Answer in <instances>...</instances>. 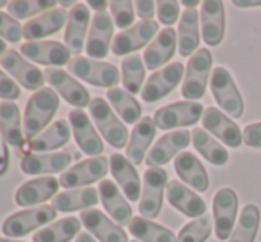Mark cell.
Masks as SVG:
<instances>
[{"instance_id":"cell-8","label":"cell","mask_w":261,"mask_h":242,"mask_svg":"<svg viewBox=\"0 0 261 242\" xmlns=\"http://www.w3.org/2000/svg\"><path fill=\"white\" fill-rule=\"evenodd\" d=\"M55 217H57V210L52 205L50 207L41 205L38 208H27L23 212H16V214L9 215L2 223V233L6 237H23L34 232L39 226L52 223Z\"/></svg>"},{"instance_id":"cell-19","label":"cell","mask_w":261,"mask_h":242,"mask_svg":"<svg viewBox=\"0 0 261 242\" xmlns=\"http://www.w3.org/2000/svg\"><path fill=\"white\" fill-rule=\"evenodd\" d=\"M69 125H71L73 135L75 141L79 144V148L82 150L86 155L91 157H101L103 152V141L96 134V128L91 123L89 116L82 111V109H75L69 112Z\"/></svg>"},{"instance_id":"cell-35","label":"cell","mask_w":261,"mask_h":242,"mask_svg":"<svg viewBox=\"0 0 261 242\" xmlns=\"http://www.w3.org/2000/svg\"><path fill=\"white\" fill-rule=\"evenodd\" d=\"M69 137H71V130H69L68 121L59 119L54 125H50L43 134H39L38 137H34L27 144L29 152H52L61 146L68 144Z\"/></svg>"},{"instance_id":"cell-55","label":"cell","mask_w":261,"mask_h":242,"mask_svg":"<svg viewBox=\"0 0 261 242\" xmlns=\"http://www.w3.org/2000/svg\"><path fill=\"white\" fill-rule=\"evenodd\" d=\"M6 52H7V45H6V41H4V39H0V57H2Z\"/></svg>"},{"instance_id":"cell-7","label":"cell","mask_w":261,"mask_h":242,"mask_svg":"<svg viewBox=\"0 0 261 242\" xmlns=\"http://www.w3.org/2000/svg\"><path fill=\"white\" fill-rule=\"evenodd\" d=\"M203 105L199 102L183 100L158 109L153 116V121L160 130H174V128L192 127L194 123L203 118Z\"/></svg>"},{"instance_id":"cell-1","label":"cell","mask_w":261,"mask_h":242,"mask_svg":"<svg viewBox=\"0 0 261 242\" xmlns=\"http://www.w3.org/2000/svg\"><path fill=\"white\" fill-rule=\"evenodd\" d=\"M59 111V94L50 87L36 91L32 98L29 100L25 109L23 119V134L27 139H34L39 135V132L52 121L55 112Z\"/></svg>"},{"instance_id":"cell-57","label":"cell","mask_w":261,"mask_h":242,"mask_svg":"<svg viewBox=\"0 0 261 242\" xmlns=\"http://www.w3.org/2000/svg\"><path fill=\"white\" fill-rule=\"evenodd\" d=\"M0 242H21V240H14V239H4V237H0Z\"/></svg>"},{"instance_id":"cell-13","label":"cell","mask_w":261,"mask_h":242,"mask_svg":"<svg viewBox=\"0 0 261 242\" xmlns=\"http://www.w3.org/2000/svg\"><path fill=\"white\" fill-rule=\"evenodd\" d=\"M114 20L110 14L103 11V13H96L91 20L89 34H87L86 41V52L89 59L100 61L109 56V50L112 49L114 41Z\"/></svg>"},{"instance_id":"cell-9","label":"cell","mask_w":261,"mask_h":242,"mask_svg":"<svg viewBox=\"0 0 261 242\" xmlns=\"http://www.w3.org/2000/svg\"><path fill=\"white\" fill-rule=\"evenodd\" d=\"M183 77H185V64L181 62H172L165 68H160L146 80L141 93L142 100L146 104H155V102L165 98L179 84H183Z\"/></svg>"},{"instance_id":"cell-23","label":"cell","mask_w":261,"mask_h":242,"mask_svg":"<svg viewBox=\"0 0 261 242\" xmlns=\"http://www.w3.org/2000/svg\"><path fill=\"white\" fill-rule=\"evenodd\" d=\"M201 27H203V39L208 46H219L226 32V14H224V2L220 0H206L201 4Z\"/></svg>"},{"instance_id":"cell-46","label":"cell","mask_w":261,"mask_h":242,"mask_svg":"<svg viewBox=\"0 0 261 242\" xmlns=\"http://www.w3.org/2000/svg\"><path fill=\"white\" fill-rule=\"evenodd\" d=\"M179 2H172V0H160L156 2V14H158V20L160 23L167 25L171 27L172 23H176L179 18Z\"/></svg>"},{"instance_id":"cell-58","label":"cell","mask_w":261,"mask_h":242,"mask_svg":"<svg viewBox=\"0 0 261 242\" xmlns=\"http://www.w3.org/2000/svg\"><path fill=\"white\" fill-rule=\"evenodd\" d=\"M4 6H7V4L4 2V0H0V7H4Z\"/></svg>"},{"instance_id":"cell-32","label":"cell","mask_w":261,"mask_h":242,"mask_svg":"<svg viewBox=\"0 0 261 242\" xmlns=\"http://www.w3.org/2000/svg\"><path fill=\"white\" fill-rule=\"evenodd\" d=\"M156 134V125L153 118L146 116L139 121L137 125L132 130V135L128 139V146H126V159L130 160L132 164H141L146 157V152H148L149 144L153 142V137Z\"/></svg>"},{"instance_id":"cell-26","label":"cell","mask_w":261,"mask_h":242,"mask_svg":"<svg viewBox=\"0 0 261 242\" xmlns=\"http://www.w3.org/2000/svg\"><path fill=\"white\" fill-rule=\"evenodd\" d=\"M110 171H112L114 180L121 187L128 201H139L142 194V185L135 166L121 153H114L110 157Z\"/></svg>"},{"instance_id":"cell-47","label":"cell","mask_w":261,"mask_h":242,"mask_svg":"<svg viewBox=\"0 0 261 242\" xmlns=\"http://www.w3.org/2000/svg\"><path fill=\"white\" fill-rule=\"evenodd\" d=\"M21 94L20 87L16 86L14 80H11L9 75L0 69V98H4V102H13V100H18Z\"/></svg>"},{"instance_id":"cell-59","label":"cell","mask_w":261,"mask_h":242,"mask_svg":"<svg viewBox=\"0 0 261 242\" xmlns=\"http://www.w3.org/2000/svg\"><path fill=\"white\" fill-rule=\"evenodd\" d=\"M132 242H139V240H132Z\"/></svg>"},{"instance_id":"cell-21","label":"cell","mask_w":261,"mask_h":242,"mask_svg":"<svg viewBox=\"0 0 261 242\" xmlns=\"http://www.w3.org/2000/svg\"><path fill=\"white\" fill-rule=\"evenodd\" d=\"M71 153L54 152V153H29L21 159V171L25 175H54L64 173L71 166Z\"/></svg>"},{"instance_id":"cell-24","label":"cell","mask_w":261,"mask_h":242,"mask_svg":"<svg viewBox=\"0 0 261 242\" xmlns=\"http://www.w3.org/2000/svg\"><path fill=\"white\" fill-rule=\"evenodd\" d=\"M80 223L100 242H128V235L117 223H112L101 210L89 208L80 214Z\"/></svg>"},{"instance_id":"cell-17","label":"cell","mask_w":261,"mask_h":242,"mask_svg":"<svg viewBox=\"0 0 261 242\" xmlns=\"http://www.w3.org/2000/svg\"><path fill=\"white\" fill-rule=\"evenodd\" d=\"M192 141V132L189 130H174L165 134L155 142L146 155V164L149 167H162L169 162L174 155H179Z\"/></svg>"},{"instance_id":"cell-16","label":"cell","mask_w":261,"mask_h":242,"mask_svg":"<svg viewBox=\"0 0 261 242\" xmlns=\"http://www.w3.org/2000/svg\"><path fill=\"white\" fill-rule=\"evenodd\" d=\"M45 79L46 82L52 86V89L57 91L68 104L75 105L79 109H84L87 105H91V96L89 91L75 80L68 71L59 68H46L45 69Z\"/></svg>"},{"instance_id":"cell-43","label":"cell","mask_w":261,"mask_h":242,"mask_svg":"<svg viewBox=\"0 0 261 242\" xmlns=\"http://www.w3.org/2000/svg\"><path fill=\"white\" fill-rule=\"evenodd\" d=\"M213 221L210 215L204 214L203 217L194 219L192 223L185 225L178 233V242H206L212 235Z\"/></svg>"},{"instance_id":"cell-45","label":"cell","mask_w":261,"mask_h":242,"mask_svg":"<svg viewBox=\"0 0 261 242\" xmlns=\"http://www.w3.org/2000/svg\"><path fill=\"white\" fill-rule=\"evenodd\" d=\"M0 38L11 43H18L23 38V27L20 21L2 11H0Z\"/></svg>"},{"instance_id":"cell-2","label":"cell","mask_w":261,"mask_h":242,"mask_svg":"<svg viewBox=\"0 0 261 242\" xmlns=\"http://www.w3.org/2000/svg\"><path fill=\"white\" fill-rule=\"evenodd\" d=\"M210 89L215 98L217 105L222 112H226L229 118H242L244 116V98L238 91L231 73L222 66H215L210 77Z\"/></svg>"},{"instance_id":"cell-4","label":"cell","mask_w":261,"mask_h":242,"mask_svg":"<svg viewBox=\"0 0 261 242\" xmlns=\"http://www.w3.org/2000/svg\"><path fill=\"white\" fill-rule=\"evenodd\" d=\"M89 114L93 121L96 123L98 130L105 137V141L114 148H124L128 146V130L126 125L117 118L116 112L110 109V104L105 102L103 98H94L91 100L89 105Z\"/></svg>"},{"instance_id":"cell-30","label":"cell","mask_w":261,"mask_h":242,"mask_svg":"<svg viewBox=\"0 0 261 242\" xmlns=\"http://www.w3.org/2000/svg\"><path fill=\"white\" fill-rule=\"evenodd\" d=\"M201 16L196 9H185L178 25V52L181 57H192L199 50Z\"/></svg>"},{"instance_id":"cell-41","label":"cell","mask_w":261,"mask_h":242,"mask_svg":"<svg viewBox=\"0 0 261 242\" xmlns=\"http://www.w3.org/2000/svg\"><path fill=\"white\" fill-rule=\"evenodd\" d=\"M144 73H146V64L144 59L137 54H132V56L124 57L121 62V82H123L124 89L130 94L142 93V87H144Z\"/></svg>"},{"instance_id":"cell-25","label":"cell","mask_w":261,"mask_h":242,"mask_svg":"<svg viewBox=\"0 0 261 242\" xmlns=\"http://www.w3.org/2000/svg\"><path fill=\"white\" fill-rule=\"evenodd\" d=\"M176 49H178V32H174V29L171 27L162 29L144 52L142 59H144L146 68L151 71L153 69L158 71L160 66L165 68V64L174 57Z\"/></svg>"},{"instance_id":"cell-20","label":"cell","mask_w":261,"mask_h":242,"mask_svg":"<svg viewBox=\"0 0 261 242\" xmlns=\"http://www.w3.org/2000/svg\"><path fill=\"white\" fill-rule=\"evenodd\" d=\"M20 54L25 59L45 66H64L69 64V50L57 41H27L20 46Z\"/></svg>"},{"instance_id":"cell-52","label":"cell","mask_w":261,"mask_h":242,"mask_svg":"<svg viewBox=\"0 0 261 242\" xmlns=\"http://www.w3.org/2000/svg\"><path fill=\"white\" fill-rule=\"evenodd\" d=\"M234 6H238V7H259L261 0L259 2H251V0H234Z\"/></svg>"},{"instance_id":"cell-10","label":"cell","mask_w":261,"mask_h":242,"mask_svg":"<svg viewBox=\"0 0 261 242\" xmlns=\"http://www.w3.org/2000/svg\"><path fill=\"white\" fill-rule=\"evenodd\" d=\"M109 167L110 162L105 157H93V159L82 160V162L71 166L68 171H64L59 178V183L66 190L84 189L86 185L103 180L105 175L109 173Z\"/></svg>"},{"instance_id":"cell-29","label":"cell","mask_w":261,"mask_h":242,"mask_svg":"<svg viewBox=\"0 0 261 242\" xmlns=\"http://www.w3.org/2000/svg\"><path fill=\"white\" fill-rule=\"evenodd\" d=\"M174 170L178 173L179 180L192 189H196L197 192H204L210 187V178L208 173L204 170V166L201 164V160L197 159L194 153L190 152H181L174 160Z\"/></svg>"},{"instance_id":"cell-28","label":"cell","mask_w":261,"mask_h":242,"mask_svg":"<svg viewBox=\"0 0 261 242\" xmlns=\"http://www.w3.org/2000/svg\"><path fill=\"white\" fill-rule=\"evenodd\" d=\"M98 194L100 200L103 203L105 210L110 214V217L117 223L119 226L130 225L134 215H132V207L124 196L121 194V190L117 189L116 182L112 180H101L98 185Z\"/></svg>"},{"instance_id":"cell-18","label":"cell","mask_w":261,"mask_h":242,"mask_svg":"<svg viewBox=\"0 0 261 242\" xmlns=\"http://www.w3.org/2000/svg\"><path fill=\"white\" fill-rule=\"evenodd\" d=\"M91 27V14L87 9V4L79 2L71 11H69L68 23H66L64 32V46L73 56H80L86 49L87 31Z\"/></svg>"},{"instance_id":"cell-15","label":"cell","mask_w":261,"mask_h":242,"mask_svg":"<svg viewBox=\"0 0 261 242\" xmlns=\"http://www.w3.org/2000/svg\"><path fill=\"white\" fill-rule=\"evenodd\" d=\"M203 128L222 141L224 144L231 146V148H238L244 142V132L240 130L237 123L220 109L217 107H206L203 114Z\"/></svg>"},{"instance_id":"cell-37","label":"cell","mask_w":261,"mask_h":242,"mask_svg":"<svg viewBox=\"0 0 261 242\" xmlns=\"http://www.w3.org/2000/svg\"><path fill=\"white\" fill-rule=\"evenodd\" d=\"M110 107L114 109L117 116L128 125H137L141 121L142 109L139 105V102L134 98V94H130L126 89H121V87H112L107 93Z\"/></svg>"},{"instance_id":"cell-50","label":"cell","mask_w":261,"mask_h":242,"mask_svg":"<svg viewBox=\"0 0 261 242\" xmlns=\"http://www.w3.org/2000/svg\"><path fill=\"white\" fill-rule=\"evenodd\" d=\"M7 170H9V144L0 135V177H4Z\"/></svg>"},{"instance_id":"cell-6","label":"cell","mask_w":261,"mask_h":242,"mask_svg":"<svg viewBox=\"0 0 261 242\" xmlns=\"http://www.w3.org/2000/svg\"><path fill=\"white\" fill-rule=\"evenodd\" d=\"M167 171L164 167H149L144 173L142 194L139 200V212L142 217L155 219L158 217L164 205V194L167 189Z\"/></svg>"},{"instance_id":"cell-27","label":"cell","mask_w":261,"mask_h":242,"mask_svg":"<svg viewBox=\"0 0 261 242\" xmlns=\"http://www.w3.org/2000/svg\"><path fill=\"white\" fill-rule=\"evenodd\" d=\"M59 187H61V183H59V180H55L54 177L29 180L16 190L14 201L20 207H32V205L45 203V201L57 196Z\"/></svg>"},{"instance_id":"cell-49","label":"cell","mask_w":261,"mask_h":242,"mask_svg":"<svg viewBox=\"0 0 261 242\" xmlns=\"http://www.w3.org/2000/svg\"><path fill=\"white\" fill-rule=\"evenodd\" d=\"M135 4V11L137 14L142 18V20H151L156 13V4L151 2V0H139V2H134Z\"/></svg>"},{"instance_id":"cell-51","label":"cell","mask_w":261,"mask_h":242,"mask_svg":"<svg viewBox=\"0 0 261 242\" xmlns=\"http://www.w3.org/2000/svg\"><path fill=\"white\" fill-rule=\"evenodd\" d=\"M87 6L93 7V9H96L98 13H103L107 7H109V2H100V0L96 2V0H89V2H87Z\"/></svg>"},{"instance_id":"cell-33","label":"cell","mask_w":261,"mask_h":242,"mask_svg":"<svg viewBox=\"0 0 261 242\" xmlns=\"http://www.w3.org/2000/svg\"><path fill=\"white\" fill-rule=\"evenodd\" d=\"M100 200V194L93 187H84V189H73V190H64V192H59L54 198L52 207L57 212H75L82 210V208L94 207Z\"/></svg>"},{"instance_id":"cell-54","label":"cell","mask_w":261,"mask_h":242,"mask_svg":"<svg viewBox=\"0 0 261 242\" xmlns=\"http://www.w3.org/2000/svg\"><path fill=\"white\" fill-rule=\"evenodd\" d=\"M181 4L187 7V9H194V7L201 6V2H197V0H192V2H189V0H185V2H181Z\"/></svg>"},{"instance_id":"cell-40","label":"cell","mask_w":261,"mask_h":242,"mask_svg":"<svg viewBox=\"0 0 261 242\" xmlns=\"http://www.w3.org/2000/svg\"><path fill=\"white\" fill-rule=\"evenodd\" d=\"M80 226H82V223L76 217L61 219V221L39 230L32 237V242H69L80 235Z\"/></svg>"},{"instance_id":"cell-34","label":"cell","mask_w":261,"mask_h":242,"mask_svg":"<svg viewBox=\"0 0 261 242\" xmlns=\"http://www.w3.org/2000/svg\"><path fill=\"white\" fill-rule=\"evenodd\" d=\"M0 135L9 146L23 144V123L20 121V109L13 102H0Z\"/></svg>"},{"instance_id":"cell-5","label":"cell","mask_w":261,"mask_h":242,"mask_svg":"<svg viewBox=\"0 0 261 242\" xmlns=\"http://www.w3.org/2000/svg\"><path fill=\"white\" fill-rule=\"evenodd\" d=\"M69 73H73L79 79L86 80V82L93 84L98 87H112L117 86V82H121V75L117 66L110 64V62H100L89 59V57H75L69 61L68 64Z\"/></svg>"},{"instance_id":"cell-53","label":"cell","mask_w":261,"mask_h":242,"mask_svg":"<svg viewBox=\"0 0 261 242\" xmlns=\"http://www.w3.org/2000/svg\"><path fill=\"white\" fill-rule=\"evenodd\" d=\"M75 242H96V239H94L91 233H80Z\"/></svg>"},{"instance_id":"cell-31","label":"cell","mask_w":261,"mask_h":242,"mask_svg":"<svg viewBox=\"0 0 261 242\" xmlns=\"http://www.w3.org/2000/svg\"><path fill=\"white\" fill-rule=\"evenodd\" d=\"M68 16L69 14L66 13V9H59V7L46 11L25 23L23 36L31 41H39V38H46L61 31L68 23Z\"/></svg>"},{"instance_id":"cell-36","label":"cell","mask_w":261,"mask_h":242,"mask_svg":"<svg viewBox=\"0 0 261 242\" xmlns=\"http://www.w3.org/2000/svg\"><path fill=\"white\" fill-rule=\"evenodd\" d=\"M192 144L213 166H226L229 160V152L201 127H196L192 130Z\"/></svg>"},{"instance_id":"cell-3","label":"cell","mask_w":261,"mask_h":242,"mask_svg":"<svg viewBox=\"0 0 261 242\" xmlns=\"http://www.w3.org/2000/svg\"><path fill=\"white\" fill-rule=\"evenodd\" d=\"M212 71V54L206 49H199L189 59V64L185 68V77L181 84L183 96L189 102L201 100L206 93Z\"/></svg>"},{"instance_id":"cell-22","label":"cell","mask_w":261,"mask_h":242,"mask_svg":"<svg viewBox=\"0 0 261 242\" xmlns=\"http://www.w3.org/2000/svg\"><path fill=\"white\" fill-rule=\"evenodd\" d=\"M165 196H167L169 203L174 208H178L181 214H185L187 217H203L206 214V203L204 200L196 194L194 190L189 189V185H185L179 180H171L167 183L165 189Z\"/></svg>"},{"instance_id":"cell-12","label":"cell","mask_w":261,"mask_h":242,"mask_svg":"<svg viewBox=\"0 0 261 242\" xmlns=\"http://www.w3.org/2000/svg\"><path fill=\"white\" fill-rule=\"evenodd\" d=\"M0 66H4V69H6L14 80H18L25 89L39 91V89H43V84L46 82L45 71H41V69L32 64V62L25 61V57L21 56L20 52H14V50H7V52L0 57Z\"/></svg>"},{"instance_id":"cell-11","label":"cell","mask_w":261,"mask_h":242,"mask_svg":"<svg viewBox=\"0 0 261 242\" xmlns=\"http://www.w3.org/2000/svg\"><path fill=\"white\" fill-rule=\"evenodd\" d=\"M213 225H215V233L219 240H227L234 230L238 214V196L233 189L222 187L213 196Z\"/></svg>"},{"instance_id":"cell-39","label":"cell","mask_w":261,"mask_h":242,"mask_svg":"<svg viewBox=\"0 0 261 242\" xmlns=\"http://www.w3.org/2000/svg\"><path fill=\"white\" fill-rule=\"evenodd\" d=\"M261 223V212L256 205L249 203L242 208L233 233L227 242H254Z\"/></svg>"},{"instance_id":"cell-44","label":"cell","mask_w":261,"mask_h":242,"mask_svg":"<svg viewBox=\"0 0 261 242\" xmlns=\"http://www.w3.org/2000/svg\"><path fill=\"white\" fill-rule=\"evenodd\" d=\"M110 13H112L114 25H117L119 29L126 31V29L134 27L135 21V4L130 0H112L109 2Z\"/></svg>"},{"instance_id":"cell-56","label":"cell","mask_w":261,"mask_h":242,"mask_svg":"<svg viewBox=\"0 0 261 242\" xmlns=\"http://www.w3.org/2000/svg\"><path fill=\"white\" fill-rule=\"evenodd\" d=\"M76 4H79V2H76ZM76 4H75V2H61V6H62V7H71V6L75 7Z\"/></svg>"},{"instance_id":"cell-14","label":"cell","mask_w":261,"mask_h":242,"mask_svg":"<svg viewBox=\"0 0 261 242\" xmlns=\"http://www.w3.org/2000/svg\"><path fill=\"white\" fill-rule=\"evenodd\" d=\"M158 36V23L153 20H141L134 27L119 32L112 41V54L128 56L132 52L144 49L153 38Z\"/></svg>"},{"instance_id":"cell-48","label":"cell","mask_w":261,"mask_h":242,"mask_svg":"<svg viewBox=\"0 0 261 242\" xmlns=\"http://www.w3.org/2000/svg\"><path fill=\"white\" fill-rule=\"evenodd\" d=\"M244 142L251 148H261V121H256V123L245 127Z\"/></svg>"},{"instance_id":"cell-38","label":"cell","mask_w":261,"mask_h":242,"mask_svg":"<svg viewBox=\"0 0 261 242\" xmlns=\"http://www.w3.org/2000/svg\"><path fill=\"white\" fill-rule=\"evenodd\" d=\"M128 230L139 242H178V235H174L169 228L156 225L142 215L132 219Z\"/></svg>"},{"instance_id":"cell-42","label":"cell","mask_w":261,"mask_h":242,"mask_svg":"<svg viewBox=\"0 0 261 242\" xmlns=\"http://www.w3.org/2000/svg\"><path fill=\"white\" fill-rule=\"evenodd\" d=\"M55 6L57 2L52 0H13L7 4V9L14 20H27L36 14L39 16V13L43 14L50 9H55Z\"/></svg>"}]
</instances>
